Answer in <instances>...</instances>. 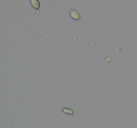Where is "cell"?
<instances>
[{
  "label": "cell",
  "mask_w": 137,
  "mask_h": 128,
  "mask_svg": "<svg viewBox=\"0 0 137 128\" xmlns=\"http://www.w3.org/2000/svg\"><path fill=\"white\" fill-rule=\"evenodd\" d=\"M30 3L33 7L35 8L36 9H38L40 8V7L38 0H30Z\"/></svg>",
  "instance_id": "obj_2"
},
{
  "label": "cell",
  "mask_w": 137,
  "mask_h": 128,
  "mask_svg": "<svg viewBox=\"0 0 137 128\" xmlns=\"http://www.w3.org/2000/svg\"><path fill=\"white\" fill-rule=\"evenodd\" d=\"M70 14L71 17H72V19H75V20H79L80 19V14H79V13H78L76 10H74V9L70 10Z\"/></svg>",
  "instance_id": "obj_1"
}]
</instances>
